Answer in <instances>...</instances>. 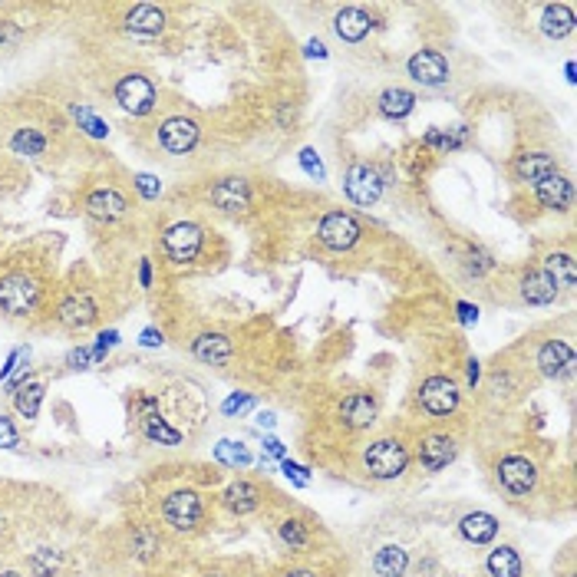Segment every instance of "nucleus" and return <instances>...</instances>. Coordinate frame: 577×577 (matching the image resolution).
Segmentation results:
<instances>
[{"label":"nucleus","mask_w":577,"mask_h":577,"mask_svg":"<svg viewBox=\"0 0 577 577\" xmlns=\"http://www.w3.org/2000/svg\"><path fill=\"white\" fill-rule=\"evenodd\" d=\"M43 287L40 281L27 271H11L0 277V310L13 320H23V317H33L37 307H40Z\"/></svg>","instance_id":"1"},{"label":"nucleus","mask_w":577,"mask_h":577,"mask_svg":"<svg viewBox=\"0 0 577 577\" xmlns=\"http://www.w3.org/2000/svg\"><path fill=\"white\" fill-rule=\"evenodd\" d=\"M406 466H409V449H406L399 439H376L363 452L366 476L380 478V482L399 478L406 472Z\"/></svg>","instance_id":"2"},{"label":"nucleus","mask_w":577,"mask_h":577,"mask_svg":"<svg viewBox=\"0 0 577 577\" xmlns=\"http://www.w3.org/2000/svg\"><path fill=\"white\" fill-rule=\"evenodd\" d=\"M202 515H205V505H202V495L195 492V488H179L172 495L162 502V518L165 525L172 528V531H195V528L202 525Z\"/></svg>","instance_id":"3"},{"label":"nucleus","mask_w":577,"mask_h":577,"mask_svg":"<svg viewBox=\"0 0 577 577\" xmlns=\"http://www.w3.org/2000/svg\"><path fill=\"white\" fill-rule=\"evenodd\" d=\"M116 102H119L122 109L132 112V116H149L155 109V102H159V90H155V83L149 76H142V73H126L119 76L116 83Z\"/></svg>","instance_id":"4"},{"label":"nucleus","mask_w":577,"mask_h":577,"mask_svg":"<svg viewBox=\"0 0 577 577\" xmlns=\"http://www.w3.org/2000/svg\"><path fill=\"white\" fill-rule=\"evenodd\" d=\"M205 232L195 222H175L162 234V254L172 264H192L202 254Z\"/></svg>","instance_id":"5"},{"label":"nucleus","mask_w":577,"mask_h":577,"mask_svg":"<svg viewBox=\"0 0 577 577\" xmlns=\"http://www.w3.org/2000/svg\"><path fill=\"white\" fill-rule=\"evenodd\" d=\"M344 188L346 195H350V202L370 208V205H376L380 195H383V175L370 162H354L344 175Z\"/></svg>","instance_id":"6"},{"label":"nucleus","mask_w":577,"mask_h":577,"mask_svg":"<svg viewBox=\"0 0 577 577\" xmlns=\"http://www.w3.org/2000/svg\"><path fill=\"white\" fill-rule=\"evenodd\" d=\"M360 234H363L360 232V222L350 212H330L317 224V238L330 251H350L360 241Z\"/></svg>","instance_id":"7"},{"label":"nucleus","mask_w":577,"mask_h":577,"mask_svg":"<svg viewBox=\"0 0 577 577\" xmlns=\"http://www.w3.org/2000/svg\"><path fill=\"white\" fill-rule=\"evenodd\" d=\"M495 476H498V485L515 498L531 495L535 485H538V468H535V462L525 459V456H505L502 462H498Z\"/></svg>","instance_id":"8"},{"label":"nucleus","mask_w":577,"mask_h":577,"mask_svg":"<svg viewBox=\"0 0 577 577\" xmlns=\"http://www.w3.org/2000/svg\"><path fill=\"white\" fill-rule=\"evenodd\" d=\"M419 406L429 415H449L459 409V386L449 376H429L419 386Z\"/></svg>","instance_id":"9"},{"label":"nucleus","mask_w":577,"mask_h":577,"mask_svg":"<svg viewBox=\"0 0 577 577\" xmlns=\"http://www.w3.org/2000/svg\"><path fill=\"white\" fill-rule=\"evenodd\" d=\"M198 142V122L185 119V116H172L159 126V145H162L169 155H185L195 149Z\"/></svg>","instance_id":"10"},{"label":"nucleus","mask_w":577,"mask_h":577,"mask_svg":"<svg viewBox=\"0 0 577 577\" xmlns=\"http://www.w3.org/2000/svg\"><path fill=\"white\" fill-rule=\"evenodd\" d=\"M406 70L423 86H442L449 80V60L439 50H415L406 63Z\"/></svg>","instance_id":"11"},{"label":"nucleus","mask_w":577,"mask_h":577,"mask_svg":"<svg viewBox=\"0 0 577 577\" xmlns=\"http://www.w3.org/2000/svg\"><path fill=\"white\" fill-rule=\"evenodd\" d=\"M139 406H142L139 429H142V436L149 439V442H159V446H179V442H182V433L165 423L162 413L155 409V399H142Z\"/></svg>","instance_id":"12"},{"label":"nucleus","mask_w":577,"mask_h":577,"mask_svg":"<svg viewBox=\"0 0 577 577\" xmlns=\"http://www.w3.org/2000/svg\"><path fill=\"white\" fill-rule=\"evenodd\" d=\"M100 317L96 304H92L90 294H66L57 307V320H60L66 330H86Z\"/></svg>","instance_id":"13"},{"label":"nucleus","mask_w":577,"mask_h":577,"mask_svg":"<svg viewBox=\"0 0 577 577\" xmlns=\"http://www.w3.org/2000/svg\"><path fill=\"white\" fill-rule=\"evenodd\" d=\"M212 205L218 212L238 214L244 208H251V185L244 179H222V182L212 188Z\"/></svg>","instance_id":"14"},{"label":"nucleus","mask_w":577,"mask_h":577,"mask_svg":"<svg viewBox=\"0 0 577 577\" xmlns=\"http://www.w3.org/2000/svg\"><path fill=\"white\" fill-rule=\"evenodd\" d=\"M122 27L132 37H159L165 31V11L155 7V4H136L126 17H122Z\"/></svg>","instance_id":"15"},{"label":"nucleus","mask_w":577,"mask_h":577,"mask_svg":"<svg viewBox=\"0 0 577 577\" xmlns=\"http://www.w3.org/2000/svg\"><path fill=\"white\" fill-rule=\"evenodd\" d=\"M86 214H92L96 222H116L122 214L129 212V202L126 195L116 192V188H96V192L86 195Z\"/></svg>","instance_id":"16"},{"label":"nucleus","mask_w":577,"mask_h":577,"mask_svg":"<svg viewBox=\"0 0 577 577\" xmlns=\"http://www.w3.org/2000/svg\"><path fill=\"white\" fill-rule=\"evenodd\" d=\"M452 459H456V439L452 436L436 433V436H425L423 442H419V466H423L425 472H442Z\"/></svg>","instance_id":"17"},{"label":"nucleus","mask_w":577,"mask_h":577,"mask_svg":"<svg viewBox=\"0 0 577 577\" xmlns=\"http://www.w3.org/2000/svg\"><path fill=\"white\" fill-rule=\"evenodd\" d=\"M538 366H541V373L551 376V380L571 376V370H574V350H571L564 340H547V344L538 350Z\"/></svg>","instance_id":"18"},{"label":"nucleus","mask_w":577,"mask_h":577,"mask_svg":"<svg viewBox=\"0 0 577 577\" xmlns=\"http://www.w3.org/2000/svg\"><path fill=\"white\" fill-rule=\"evenodd\" d=\"M535 198L538 205H545L551 212H567L571 202H574V188H571V179L561 172H555L551 179L535 185Z\"/></svg>","instance_id":"19"},{"label":"nucleus","mask_w":577,"mask_h":577,"mask_svg":"<svg viewBox=\"0 0 577 577\" xmlns=\"http://www.w3.org/2000/svg\"><path fill=\"white\" fill-rule=\"evenodd\" d=\"M511 172H515L518 182H545V179H551V175L557 172V159L551 153H525L518 155L515 165H511Z\"/></svg>","instance_id":"20"},{"label":"nucleus","mask_w":577,"mask_h":577,"mask_svg":"<svg viewBox=\"0 0 577 577\" xmlns=\"http://www.w3.org/2000/svg\"><path fill=\"white\" fill-rule=\"evenodd\" d=\"M376 413H380V406H376V399L370 393H350L340 403V419L350 429H370L376 423Z\"/></svg>","instance_id":"21"},{"label":"nucleus","mask_w":577,"mask_h":577,"mask_svg":"<svg viewBox=\"0 0 577 577\" xmlns=\"http://www.w3.org/2000/svg\"><path fill=\"white\" fill-rule=\"evenodd\" d=\"M192 354H195V360H202V363H208V366H224L232 360L234 346L224 334H202V337H195Z\"/></svg>","instance_id":"22"},{"label":"nucleus","mask_w":577,"mask_h":577,"mask_svg":"<svg viewBox=\"0 0 577 577\" xmlns=\"http://www.w3.org/2000/svg\"><path fill=\"white\" fill-rule=\"evenodd\" d=\"M373 21H370V13L360 11V7H344V11H337L334 17V31L337 37L344 43H360L370 33Z\"/></svg>","instance_id":"23"},{"label":"nucleus","mask_w":577,"mask_h":577,"mask_svg":"<svg viewBox=\"0 0 577 577\" xmlns=\"http://www.w3.org/2000/svg\"><path fill=\"white\" fill-rule=\"evenodd\" d=\"M459 531H462V538H466L468 545H488V541L498 535V518L488 515V511H468V515L459 521Z\"/></svg>","instance_id":"24"},{"label":"nucleus","mask_w":577,"mask_h":577,"mask_svg":"<svg viewBox=\"0 0 577 577\" xmlns=\"http://www.w3.org/2000/svg\"><path fill=\"white\" fill-rule=\"evenodd\" d=\"M518 291H521V301H528V304H551L557 297V284L551 281L547 271H528Z\"/></svg>","instance_id":"25"},{"label":"nucleus","mask_w":577,"mask_h":577,"mask_svg":"<svg viewBox=\"0 0 577 577\" xmlns=\"http://www.w3.org/2000/svg\"><path fill=\"white\" fill-rule=\"evenodd\" d=\"M224 505L234 515H248V511L261 505V488L254 482H234V485L224 488Z\"/></svg>","instance_id":"26"},{"label":"nucleus","mask_w":577,"mask_h":577,"mask_svg":"<svg viewBox=\"0 0 577 577\" xmlns=\"http://www.w3.org/2000/svg\"><path fill=\"white\" fill-rule=\"evenodd\" d=\"M541 31H545V37H551V40L567 37V33L574 31V11H571L567 4H547L545 13H541Z\"/></svg>","instance_id":"27"},{"label":"nucleus","mask_w":577,"mask_h":577,"mask_svg":"<svg viewBox=\"0 0 577 577\" xmlns=\"http://www.w3.org/2000/svg\"><path fill=\"white\" fill-rule=\"evenodd\" d=\"M415 109V96L403 86H389V90L380 92V112L386 119H406L409 112Z\"/></svg>","instance_id":"28"},{"label":"nucleus","mask_w":577,"mask_h":577,"mask_svg":"<svg viewBox=\"0 0 577 577\" xmlns=\"http://www.w3.org/2000/svg\"><path fill=\"white\" fill-rule=\"evenodd\" d=\"M406 567H409V555H406V547H399V545L380 547L373 557V571L380 577H403Z\"/></svg>","instance_id":"29"},{"label":"nucleus","mask_w":577,"mask_h":577,"mask_svg":"<svg viewBox=\"0 0 577 577\" xmlns=\"http://www.w3.org/2000/svg\"><path fill=\"white\" fill-rule=\"evenodd\" d=\"M485 567L492 577H521V557H518L515 547H508V545L495 547V551L488 555Z\"/></svg>","instance_id":"30"},{"label":"nucleus","mask_w":577,"mask_h":577,"mask_svg":"<svg viewBox=\"0 0 577 577\" xmlns=\"http://www.w3.org/2000/svg\"><path fill=\"white\" fill-rule=\"evenodd\" d=\"M468 142V129H429L425 132V145L436 149V153H456Z\"/></svg>","instance_id":"31"},{"label":"nucleus","mask_w":577,"mask_h":577,"mask_svg":"<svg viewBox=\"0 0 577 577\" xmlns=\"http://www.w3.org/2000/svg\"><path fill=\"white\" fill-rule=\"evenodd\" d=\"M11 149L17 155H43L47 153V136L40 129H31V126H23L11 136Z\"/></svg>","instance_id":"32"},{"label":"nucleus","mask_w":577,"mask_h":577,"mask_svg":"<svg viewBox=\"0 0 577 577\" xmlns=\"http://www.w3.org/2000/svg\"><path fill=\"white\" fill-rule=\"evenodd\" d=\"M545 271L551 274V281L557 284V287H574L577 284V267H574V258L571 254H551L545 261Z\"/></svg>","instance_id":"33"},{"label":"nucleus","mask_w":577,"mask_h":577,"mask_svg":"<svg viewBox=\"0 0 577 577\" xmlns=\"http://www.w3.org/2000/svg\"><path fill=\"white\" fill-rule=\"evenodd\" d=\"M40 403H43V386L40 383H27V386H17L13 393V406L23 419H37L40 413Z\"/></svg>","instance_id":"34"},{"label":"nucleus","mask_w":577,"mask_h":577,"mask_svg":"<svg viewBox=\"0 0 577 577\" xmlns=\"http://www.w3.org/2000/svg\"><path fill=\"white\" fill-rule=\"evenodd\" d=\"M57 567H60V555L50 551V547H40L31 555V574L33 577H57Z\"/></svg>","instance_id":"35"},{"label":"nucleus","mask_w":577,"mask_h":577,"mask_svg":"<svg viewBox=\"0 0 577 577\" xmlns=\"http://www.w3.org/2000/svg\"><path fill=\"white\" fill-rule=\"evenodd\" d=\"M214 459H218V462H224V466H234V468H238V466H248V462H251V456H248V449L238 446V442H228V439L214 446Z\"/></svg>","instance_id":"36"},{"label":"nucleus","mask_w":577,"mask_h":577,"mask_svg":"<svg viewBox=\"0 0 577 577\" xmlns=\"http://www.w3.org/2000/svg\"><path fill=\"white\" fill-rule=\"evenodd\" d=\"M132 551L142 557V561H149V557L159 555V535L149 531V528H139L136 535H132Z\"/></svg>","instance_id":"37"},{"label":"nucleus","mask_w":577,"mask_h":577,"mask_svg":"<svg viewBox=\"0 0 577 577\" xmlns=\"http://www.w3.org/2000/svg\"><path fill=\"white\" fill-rule=\"evenodd\" d=\"M281 541L291 551H301V547L307 545V528L297 521V518H287V521H281Z\"/></svg>","instance_id":"38"},{"label":"nucleus","mask_w":577,"mask_h":577,"mask_svg":"<svg viewBox=\"0 0 577 577\" xmlns=\"http://www.w3.org/2000/svg\"><path fill=\"white\" fill-rule=\"evenodd\" d=\"M73 116H76V122H80V126L90 132V136H96V139H100V136H106V126H102V119H96L90 109H80V106H76V109H73Z\"/></svg>","instance_id":"39"},{"label":"nucleus","mask_w":577,"mask_h":577,"mask_svg":"<svg viewBox=\"0 0 577 577\" xmlns=\"http://www.w3.org/2000/svg\"><path fill=\"white\" fill-rule=\"evenodd\" d=\"M17 446H21V433H17V425H13V419L0 415V449H17Z\"/></svg>","instance_id":"40"},{"label":"nucleus","mask_w":577,"mask_h":577,"mask_svg":"<svg viewBox=\"0 0 577 577\" xmlns=\"http://www.w3.org/2000/svg\"><path fill=\"white\" fill-rule=\"evenodd\" d=\"M301 165H304L307 175H314V179H324V165L317 159L314 149H301Z\"/></svg>","instance_id":"41"},{"label":"nucleus","mask_w":577,"mask_h":577,"mask_svg":"<svg viewBox=\"0 0 577 577\" xmlns=\"http://www.w3.org/2000/svg\"><path fill=\"white\" fill-rule=\"evenodd\" d=\"M251 403H254V399H251L248 393H234V396H228V399H224L222 409H224L228 415H234V413H244V409H248Z\"/></svg>","instance_id":"42"},{"label":"nucleus","mask_w":577,"mask_h":577,"mask_svg":"<svg viewBox=\"0 0 577 577\" xmlns=\"http://www.w3.org/2000/svg\"><path fill=\"white\" fill-rule=\"evenodd\" d=\"M90 363H96V360H92L90 346H80V350H73V354H70V366H73V370H86Z\"/></svg>","instance_id":"43"},{"label":"nucleus","mask_w":577,"mask_h":577,"mask_svg":"<svg viewBox=\"0 0 577 577\" xmlns=\"http://www.w3.org/2000/svg\"><path fill=\"white\" fill-rule=\"evenodd\" d=\"M284 476L287 478H294L297 485H307V468H301L297 462H291V459H284Z\"/></svg>","instance_id":"44"},{"label":"nucleus","mask_w":577,"mask_h":577,"mask_svg":"<svg viewBox=\"0 0 577 577\" xmlns=\"http://www.w3.org/2000/svg\"><path fill=\"white\" fill-rule=\"evenodd\" d=\"M136 188H139L145 198H155V195H159V182H155L153 175H139V179H136Z\"/></svg>","instance_id":"45"},{"label":"nucleus","mask_w":577,"mask_h":577,"mask_svg":"<svg viewBox=\"0 0 577 577\" xmlns=\"http://www.w3.org/2000/svg\"><path fill=\"white\" fill-rule=\"evenodd\" d=\"M459 314H462V324H476V320H478V307L459 304Z\"/></svg>","instance_id":"46"},{"label":"nucleus","mask_w":577,"mask_h":577,"mask_svg":"<svg viewBox=\"0 0 577 577\" xmlns=\"http://www.w3.org/2000/svg\"><path fill=\"white\" fill-rule=\"evenodd\" d=\"M264 449H267V456L284 459V446H281V442H277V439H264Z\"/></svg>","instance_id":"47"},{"label":"nucleus","mask_w":577,"mask_h":577,"mask_svg":"<svg viewBox=\"0 0 577 577\" xmlns=\"http://www.w3.org/2000/svg\"><path fill=\"white\" fill-rule=\"evenodd\" d=\"M304 53H307V57H320V60H324V57H327V47H324L320 40H310V43H307V50H304Z\"/></svg>","instance_id":"48"},{"label":"nucleus","mask_w":577,"mask_h":577,"mask_svg":"<svg viewBox=\"0 0 577 577\" xmlns=\"http://www.w3.org/2000/svg\"><path fill=\"white\" fill-rule=\"evenodd\" d=\"M142 344H145V346H159V344H162V334H155V330H145V334H142Z\"/></svg>","instance_id":"49"},{"label":"nucleus","mask_w":577,"mask_h":577,"mask_svg":"<svg viewBox=\"0 0 577 577\" xmlns=\"http://www.w3.org/2000/svg\"><path fill=\"white\" fill-rule=\"evenodd\" d=\"M274 423H277V419H274V413H261V415H258V425H267V429H271Z\"/></svg>","instance_id":"50"},{"label":"nucleus","mask_w":577,"mask_h":577,"mask_svg":"<svg viewBox=\"0 0 577 577\" xmlns=\"http://www.w3.org/2000/svg\"><path fill=\"white\" fill-rule=\"evenodd\" d=\"M284 577H317L314 571H304V567H297V571H287Z\"/></svg>","instance_id":"51"},{"label":"nucleus","mask_w":577,"mask_h":577,"mask_svg":"<svg viewBox=\"0 0 577 577\" xmlns=\"http://www.w3.org/2000/svg\"><path fill=\"white\" fill-rule=\"evenodd\" d=\"M478 380V360H472V363H468V383H476Z\"/></svg>","instance_id":"52"},{"label":"nucleus","mask_w":577,"mask_h":577,"mask_svg":"<svg viewBox=\"0 0 577 577\" xmlns=\"http://www.w3.org/2000/svg\"><path fill=\"white\" fill-rule=\"evenodd\" d=\"M149 281H153V271H149V261H145V264H142V284L149 287Z\"/></svg>","instance_id":"53"},{"label":"nucleus","mask_w":577,"mask_h":577,"mask_svg":"<svg viewBox=\"0 0 577 577\" xmlns=\"http://www.w3.org/2000/svg\"><path fill=\"white\" fill-rule=\"evenodd\" d=\"M0 577H23L21 571H0Z\"/></svg>","instance_id":"54"},{"label":"nucleus","mask_w":577,"mask_h":577,"mask_svg":"<svg viewBox=\"0 0 577 577\" xmlns=\"http://www.w3.org/2000/svg\"><path fill=\"white\" fill-rule=\"evenodd\" d=\"M202 577H224V574H202Z\"/></svg>","instance_id":"55"},{"label":"nucleus","mask_w":577,"mask_h":577,"mask_svg":"<svg viewBox=\"0 0 577 577\" xmlns=\"http://www.w3.org/2000/svg\"><path fill=\"white\" fill-rule=\"evenodd\" d=\"M0 528H4V521H0Z\"/></svg>","instance_id":"56"}]
</instances>
